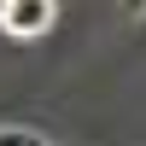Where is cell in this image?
I'll return each mask as SVG.
<instances>
[{"label":"cell","mask_w":146,"mask_h":146,"mask_svg":"<svg viewBox=\"0 0 146 146\" xmlns=\"http://www.w3.org/2000/svg\"><path fill=\"white\" fill-rule=\"evenodd\" d=\"M53 23H58L53 0H0V29L6 35H23L29 41V35H47Z\"/></svg>","instance_id":"1"},{"label":"cell","mask_w":146,"mask_h":146,"mask_svg":"<svg viewBox=\"0 0 146 146\" xmlns=\"http://www.w3.org/2000/svg\"><path fill=\"white\" fill-rule=\"evenodd\" d=\"M0 146H47V140L29 135V129H0Z\"/></svg>","instance_id":"2"}]
</instances>
